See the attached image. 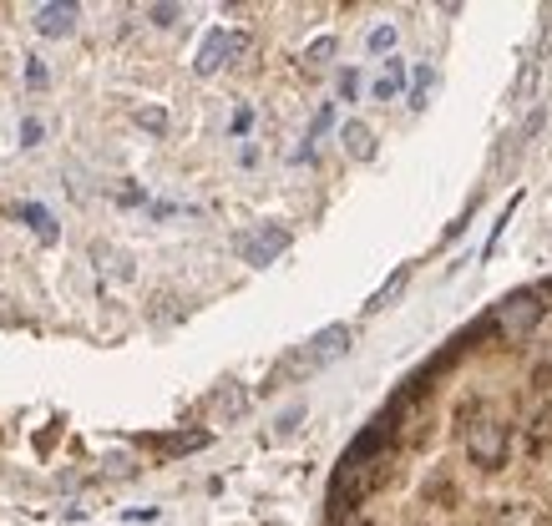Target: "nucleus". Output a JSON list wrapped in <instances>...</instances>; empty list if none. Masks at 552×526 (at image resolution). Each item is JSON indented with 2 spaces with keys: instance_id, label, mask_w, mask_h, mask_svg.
Masks as SVG:
<instances>
[{
  "instance_id": "2",
  "label": "nucleus",
  "mask_w": 552,
  "mask_h": 526,
  "mask_svg": "<svg viewBox=\"0 0 552 526\" xmlns=\"http://www.w3.org/2000/svg\"><path fill=\"white\" fill-rule=\"evenodd\" d=\"M345 350H350V329L335 324V329H325V334H315L299 354H289V360L279 364V380H305V374L325 370L329 360H340Z\"/></svg>"
},
{
  "instance_id": "1",
  "label": "nucleus",
  "mask_w": 552,
  "mask_h": 526,
  "mask_svg": "<svg viewBox=\"0 0 552 526\" xmlns=\"http://www.w3.org/2000/svg\"><path fill=\"white\" fill-rule=\"evenodd\" d=\"M370 425L436 456L411 526H552V283L461 329Z\"/></svg>"
}]
</instances>
